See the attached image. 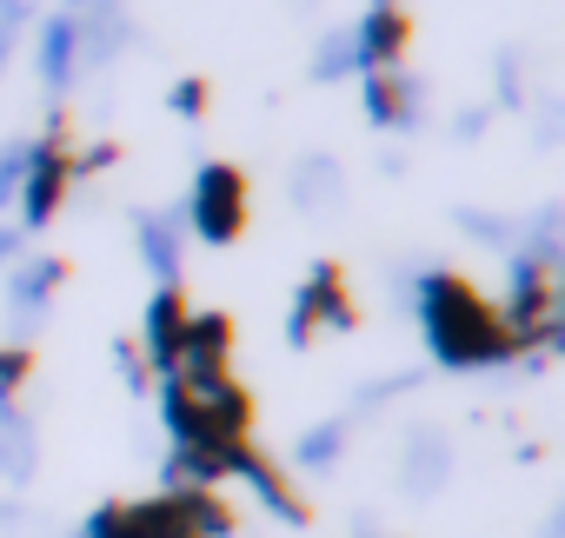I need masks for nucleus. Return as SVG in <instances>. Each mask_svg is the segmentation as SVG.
Here are the masks:
<instances>
[{
    "label": "nucleus",
    "instance_id": "nucleus-1",
    "mask_svg": "<svg viewBox=\"0 0 565 538\" xmlns=\"http://www.w3.org/2000/svg\"><path fill=\"white\" fill-rule=\"evenodd\" d=\"M406 313L419 320L426 353H433V366H446V373H479V366H512V359H519V340L499 326V313H492L459 273H439V266L413 273Z\"/></svg>",
    "mask_w": 565,
    "mask_h": 538
},
{
    "label": "nucleus",
    "instance_id": "nucleus-2",
    "mask_svg": "<svg viewBox=\"0 0 565 538\" xmlns=\"http://www.w3.org/2000/svg\"><path fill=\"white\" fill-rule=\"evenodd\" d=\"M180 219H186V233H200L206 246H233L239 226H246V180H239L226 160H206V166L193 173V193H186Z\"/></svg>",
    "mask_w": 565,
    "mask_h": 538
},
{
    "label": "nucleus",
    "instance_id": "nucleus-3",
    "mask_svg": "<svg viewBox=\"0 0 565 538\" xmlns=\"http://www.w3.org/2000/svg\"><path fill=\"white\" fill-rule=\"evenodd\" d=\"M61 133H67V120L54 114V120H47V133H41V140H28V173H21V193H14V200H21V233H28V239L61 213V193H67V180H74Z\"/></svg>",
    "mask_w": 565,
    "mask_h": 538
},
{
    "label": "nucleus",
    "instance_id": "nucleus-4",
    "mask_svg": "<svg viewBox=\"0 0 565 538\" xmlns=\"http://www.w3.org/2000/svg\"><path fill=\"white\" fill-rule=\"evenodd\" d=\"M320 326H333V333L353 326V300H347V280H340L333 259L307 266V280H300V293H294V313H287V346H307Z\"/></svg>",
    "mask_w": 565,
    "mask_h": 538
},
{
    "label": "nucleus",
    "instance_id": "nucleus-5",
    "mask_svg": "<svg viewBox=\"0 0 565 538\" xmlns=\"http://www.w3.org/2000/svg\"><path fill=\"white\" fill-rule=\"evenodd\" d=\"M61 280H67V266H61L54 252H34V259H14V266H8V326H14V346H28V340L41 333V320H47Z\"/></svg>",
    "mask_w": 565,
    "mask_h": 538
},
{
    "label": "nucleus",
    "instance_id": "nucleus-6",
    "mask_svg": "<svg viewBox=\"0 0 565 538\" xmlns=\"http://www.w3.org/2000/svg\"><path fill=\"white\" fill-rule=\"evenodd\" d=\"M134 41H140V28H134V14H127V0H107V8L81 14V21H74V74L114 67Z\"/></svg>",
    "mask_w": 565,
    "mask_h": 538
},
{
    "label": "nucleus",
    "instance_id": "nucleus-7",
    "mask_svg": "<svg viewBox=\"0 0 565 538\" xmlns=\"http://www.w3.org/2000/svg\"><path fill=\"white\" fill-rule=\"evenodd\" d=\"M406 61V14L399 8H366L353 21V74H393Z\"/></svg>",
    "mask_w": 565,
    "mask_h": 538
},
{
    "label": "nucleus",
    "instance_id": "nucleus-8",
    "mask_svg": "<svg viewBox=\"0 0 565 538\" xmlns=\"http://www.w3.org/2000/svg\"><path fill=\"white\" fill-rule=\"evenodd\" d=\"M186 300H180V287H160L153 300H147V313H140V346H147V359H153V373L160 379H173L180 373V326H186Z\"/></svg>",
    "mask_w": 565,
    "mask_h": 538
},
{
    "label": "nucleus",
    "instance_id": "nucleus-9",
    "mask_svg": "<svg viewBox=\"0 0 565 538\" xmlns=\"http://www.w3.org/2000/svg\"><path fill=\"white\" fill-rule=\"evenodd\" d=\"M446 478H452V445H446V432H433V426L406 432V452H399V485H406V498H439Z\"/></svg>",
    "mask_w": 565,
    "mask_h": 538
},
{
    "label": "nucleus",
    "instance_id": "nucleus-10",
    "mask_svg": "<svg viewBox=\"0 0 565 538\" xmlns=\"http://www.w3.org/2000/svg\"><path fill=\"white\" fill-rule=\"evenodd\" d=\"M134 246H140L147 273H153L160 287H180V246H186L180 206H167V213H134Z\"/></svg>",
    "mask_w": 565,
    "mask_h": 538
},
{
    "label": "nucleus",
    "instance_id": "nucleus-11",
    "mask_svg": "<svg viewBox=\"0 0 565 538\" xmlns=\"http://www.w3.org/2000/svg\"><path fill=\"white\" fill-rule=\"evenodd\" d=\"M226 472H233V478H246V492H253V498H259L273 518H287V525H307V505L287 492V478H279V472H273V465H266V459L246 445V439H239V445H226Z\"/></svg>",
    "mask_w": 565,
    "mask_h": 538
},
{
    "label": "nucleus",
    "instance_id": "nucleus-12",
    "mask_svg": "<svg viewBox=\"0 0 565 538\" xmlns=\"http://www.w3.org/2000/svg\"><path fill=\"white\" fill-rule=\"evenodd\" d=\"M287 200H294L300 213H340V200H347V166H340L333 153H300L294 173H287Z\"/></svg>",
    "mask_w": 565,
    "mask_h": 538
},
{
    "label": "nucleus",
    "instance_id": "nucleus-13",
    "mask_svg": "<svg viewBox=\"0 0 565 538\" xmlns=\"http://www.w3.org/2000/svg\"><path fill=\"white\" fill-rule=\"evenodd\" d=\"M226 346H233L226 313H186V326H180V379L226 373Z\"/></svg>",
    "mask_w": 565,
    "mask_h": 538
},
{
    "label": "nucleus",
    "instance_id": "nucleus-14",
    "mask_svg": "<svg viewBox=\"0 0 565 538\" xmlns=\"http://www.w3.org/2000/svg\"><path fill=\"white\" fill-rule=\"evenodd\" d=\"M519 252L539 273H565V206L558 200H545L532 219H519Z\"/></svg>",
    "mask_w": 565,
    "mask_h": 538
},
{
    "label": "nucleus",
    "instance_id": "nucleus-15",
    "mask_svg": "<svg viewBox=\"0 0 565 538\" xmlns=\"http://www.w3.org/2000/svg\"><path fill=\"white\" fill-rule=\"evenodd\" d=\"M34 67L47 80V94H67L81 74H74V21L67 14H47L41 34H34Z\"/></svg>",
    "mask_w": 565,
    "mask_h": 538
},
{
    "label": "nucleus",
    "instance_id": "nucleus-16",
    "mask_svg": "<svg viewBox=\"0 0 565 538\" xmlns=\"http://www.w3.org/2000/svg\"><path fill=\"white\" fill-rule=\"evenodd\" d=\"M347 432H353V419L340 412V419H320L313 432H300L294 439V465L300 472H333L340 465V452H347Z\"/></svg>",
    "mask_w": 565,
    "mask_h": 538
},
{
    "label": "nucleus",
    "instance_id": "nucleus-17",
    "mask_svg": "<svg viewBox=\"0 0 565 538\" xmlns=\"http://www.w3.org/2000/svg\"><path fill=\"white\" fill-rule=\"evenodd\" d=\"M452 226H459L472 246L519 252V219H505V213H492V206H452Z\"/></svg>",
    "mask_w": 565,
    "mask_h": 538
},
{
    "label": "nucleus",
    "instance_id": "nucleus-18",
    "mask_svg": "<svg viewBox=\"0 0 565 538\" xmlns=\"http://www.w3.org/2000/svg\"><path fill=\"white\" fill-rule=\"evenodd\" d=\"M492 100L505 107V114H525V47H499L492 54Z\"/></svg>",
    "mask_w": 565,
    "mask_h": 538
},
{
    "label": "nucleus",
    "instance_id": "nucleus-19",
    "mask_svg": "<svg viewBox=\"0 0 565 538\" xmlns=\"http://www.w3.org/2000/svg\"><path fill=\"white\" fill-rule=\"evenodd\" d=\"M313 80L333 87V80H353V28H327L320 47H313Z\"/></svg>",
    "mask_w": 565,
    "mask_h": 538
},
{
    "label": "nucleus",
    "instance_id": "nucleus-20",
    "mask_svg": "<svg viewBox=\"0 0 565 538\" xmlns=\"http://www.w3.org/2000/svg\"><path fill=\"white\" fill-rule=\"evenodd\" d=\"M360 107H366V120L380 133H399V87H393V74H360Z\"/></svg>",
    "mask_w": 565,
    "mask_h": 538
},
{
    "label": "nucleus",
    "instance_id": "nucleus-21",
    "mask_svg": "<svg viewBox=\"0 0 565 538\" xmlns=\"http://www.w3.org/2000/svg\"><path fill=\"white\" fill-rule=\"evenodd\" d=\"M393 87H399V133H419L426 127V80L413 74V67H393Z\"/></svg>",
    "mask_w": 565,
    "mask_h": 538
},
{
    "label": "nucleus",
    "instance_id": "nucleus-22",
    "mask_svg": "<svg viewBox=\"0 0 565 538\" xmlns=\"http://www.w3.org/2000/svg\"><path fill=\"white\" fill-rule=\"evenodd\" d=\"M413 386H419V373H386V379H373V386L353 399V412H347V419H360V412H380L386 399H399V392H413Z\"/></svg>",
    "mask_w": 565,
    "mask_h": 538
},
{
    "label": "nucleus",
    "instance_id": "nucleus-23",
    "mask_svg": "<svg viewBox=\"0 0 565 538\" xmlns=\"http://www.w3.org/2000/svg\"><path fill=\"white\" fill-rule=\"evenodd\" d=\"M28 379H34V353L8 340V346H0V399H14V392H21Z\"/></svg>",
    "mask_w": 565,
    "mask_h": 538
},
{
    "label": "nucleus",
    "instance_id": "nucleus-24",
    "mask_svg": "<svg viewBox=\"0 0 565 538\" xmlns=\"http://www.w3.org/2000/svg\"><path fill=\"white\" fill-rule=\"evenodd\" d=\"M21 173H28V140H8V147H0V213L14 206V193H21Z\"/></svg>",
    "mask_w": 565,
    "mask_h": 538
},
{
    "label": "nucleus",
    "instance_id": "nucleus-25",
    "mask_svg": "<svg viewBox=\"0 0 565 538\" xmlns=\"http://www.w3.org/2000/svg\"><path fill=\"white\" fill-rule=\"evenodd\" d=\"M167 107H173V120H200V114H206V80H193V74L173 80V87H167Z\"/></svg>",
    "mask_w": 565,
    "mask_h": 538
},
{
    "label": "nucleus",
    "instance_id": "nucleus-26",
    "mask_svg": "<svg viewBox=\"0 0 565 538\" xmlns=\"http://www.w3.org/2000/svg\"><path fill=\"white\" fill-rule=\"evenodd\" d=\"M114 366H120V379H127V392H134V399L153 386V373H147V359H140V346H134V340H114Z\"/></svg>",
    "mask_w": 565,
    "mask_h": 538
},
{
    "label": "nucleus",
    "instance_id": "nucleus-27",
    "mask_svg": "<svg viewBox=\"0 0 565 538\" xmlns=\"http://www.w3.org/2000/svg\"><path fill=\"white\" fill-rule=\"evenodd\" d=\"M486 127H492V107H459L446 133H452L459 147H472V140H486Z\"/></svg>",
    "mask_w": 565,
    "mask_h": 538
},
{
    "label": "nucleus",
    "instance_id": "nucleus-28",
    "mask_svg": "<svg viewBox=\"0 0 565 538\" xmlns=\"http://www.w3.org/2000/svg\"><path fill=\"white\" fill-rule=\"evenodd\" d=\"M532 120H539V127H532V140H539V147H558V120H565V107H558V100H539V114H532Z\"/></svg>",
    "mask_w": 565,
    "mask_h": 538
},
{
    "label": "nucleus",
    "instance_id": "nucleus-29",
    "mask_svg": "<svg viewBox=\"0 0 565 538\" xmlns=\"http://www.w3.org/2000/svg\"><path fill=\"white\" fill-rule=\"evenodd\" d=\"M74 538H120V505H100V512H94Z\"/></svg>",
    "mask_w": 565,
    "mask_h": 538
},
{
    "label": "nucleus",
    "instance_id": "nucleus-30",
    "mask_svg": "<svg viewBox=\"0 0 565 538\" xmlns=\"http://www.w3.org/2000/svg\"><path fill=\"white\" fill-rule=\"evenodd\" d=\"M14 259H28V233L0 219V266H14Z\"/></svg>",
    "mask_w": 565,
    "mask_h": 538
},
{
    "label": "nucleus",
    "instance_id": "nucleus-31",
    "mask_svg": "<svg viewBox=\"0 0 565 538\" xmlns=\"http://www.w3.org/2000/svg\"><path fill=\"white\" fill-rule=\"evenodd\" d=\"M34 8H41V0H0V28H8V34H14V28H28V21H34Z\"/></svg>",
    "mask_w": 565,
    "mask_h": 538
},
{
    "label": "nucleus",
    "instance_id": "nucleus-32",
    "mask_svg": "<svg viewBox=\"0 0 565 538\" xmlns=\"http://www.w3.org/2000/svg\"><path fill=\"white\" fill-rule=\"evenodd\" d=\"M380 180H406V153H399V147L380 153Z\"/></svg>",
    "mask_w": 565,
    "mask_h": 538
},
{
    "label": "nucleus",
    "instance_id": "nucleus-33",
    "mask_svg": "<svg viewBox=\"0 0 565 538\" xmlns=\"http://www.w3.org/2000/svg\"><path fill=\"white\" fill-rule=\"evenodd\" d=\"M94 8H107V0H61V14H67V21H81V14H94Z\"/></svg>",
    "mask_w": 565,
    "mask_h": 538
},
{
    "label": "nucleus",
    "instance_id": "nucleus-34",
    "mask_svg": "<svg viewBox=\"0 0 565 538\" xmlns=\"http://www.w3.org/2000/svg\"><path fill=\"white\" fill-rule=\"evenodd\" d=\"M8 61H14V34L0 28V74H8Z\"/></svg>",
    "mask_w": 565,
    "mask_h": 538
},
{
    "label": "nucleus",
    "instance_id": "nucleus-35",
    "mask_svg": "<svg viewBox=\"0 0 565 538\" xmlns=\"http://www.w3.org/2000/svg\"><path fill=\"white\" fill-rule=\"evenodd\" d=\"M539 538H565V518H558V512H552V518H545V531H539Z\"/></svg>",
    "mask_w": 565,
    "mask_h": 538
},
{
    "label": "nucleus",
    "instance_id": "nucleus-36",
    "mask_svg": "<svg viewBox=\"0 0 565 538\" xmlns=\"http://www.w3.org/2000/svg\"><path fill=\"white\" fill-rule=\"evenodd\" d=\"M366 8H399V0H366Z\"/></svg>",
    "mask_w": 565,
    "mask_h": 538
}]
</instances>
